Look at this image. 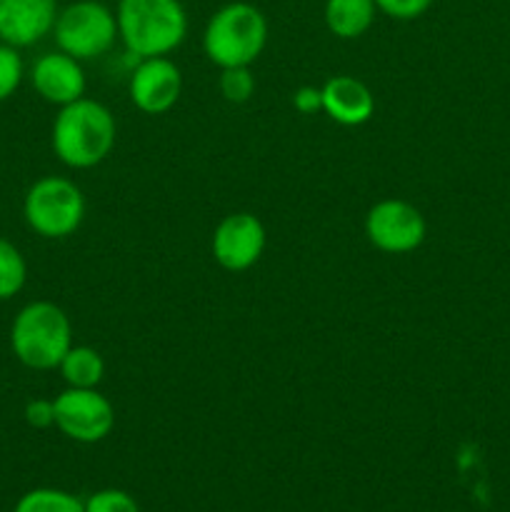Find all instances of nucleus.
I'll return each instance as SVG.
<instances>
[{
    "label": "nucleus",
    "instance_id": "7",
    "mask_svg": "<svg viewBox=\"0 0 510 512\" xmlns=\"http://www.w3.org/2000/svg\"><path fill=\"white\" fill-rule=\"evenodd\" d=\"M55 428L75 443L93 445L115 428V408L98 388H65L53 398Z\"/></svg>",
    "mask_w": 510,
    "mask_h": 512
},
{
    "label": "nucleus",
    "instance_id": "14",
    "mask_svg": "<svg viewBox=\"0 0 510 512\" xmlns=\"http://www.w3.org/2000/svg\"><path fill=\"white\" fill-rule=\"evenodd\" d=\"M375 0H325V25L340 40H355L373 25Z\"/></svg>",
    "mask_w": 510,
    "mask_h": 512
},
{
    "label": "nucleus",
    "instance_id": "3",
    "mask_svg": "<svg viewBox=\"0 0 510 512\" xmlns=\"http://www.w3.org/2000/svg\"><path fill=\"white\" fill-rule=\"evenodd\" d=\"M268 43V20L263 10L245 0L225 3L210 15L203 30V50L213 65L250 68Z\"/></svg>",
    "mask_w": 510,
    "mask_h": 512
},
{
    "label": "nucleus",
    "instance_id": "4",
    "mask_svg": "<svg viewBox=\"0 0 510 512\" xmlns=\"http://www.w3.org/2000/svg\"><path fill=\"white\" fill-rule=\"evenodd\" d=\"M73 348L68 313L50 300L23 305L10 325V350L30 370H55Z\"/></svg>",
    "mask_w": 510,
    "mask_h": 512
},
{
    "label": "nucleus",
    "instance_id": "1",
    "mask_svg": "<svg viewBox=\"0 0 510 512\" xmlns=\"http://www.w3.org/2000/svg\"><path fill=\"white\" fill-rule=\"evenodd\" d=\"M115 118L103 103L80 98L63 105L53 120L55 158L73 170H88L103 163L115 148Z\"/></svg>",
    "mask_w": 510,
    "mask_h": 512
},
{
    "label": "nucleus",
    "instance_id": "16",
    "mask_svg": "<svg viewBox=\"0 0 510 512\" xmlns=\"http://www.w3.org/2000/svg\"><path fill=\"white\" fill-rule=\"evenodd\" d=\"M28 280V263L18 245L0 238V300H10L25 288Z\"/></svg>",
    "mask_w": 510,
    "mask_h": 512
},
{
    "label": "nucleus",
    "instance_id": "19",
    "mask_svg": "<svg viewBox=\"0 0 510 512\" xmlns=\"http://www.w3.org/2000/svg\"><path fill=\"white\" fill-rule=\"evenodd\" d=\"M218 88L228 103H248L255 93V78L250 68H223L220 70Z\"/></svg>",
    "mask_w": 510,
    "mask_h": 512
},
{
    "label": "nucleus",
    "instance_id": "12",
    "mask_svg": "<svg viewBox=\"0 0 510 512\" xmlns=\"http://www.w3.org/2000/svg\"><path fill=\"white\" fill-rule=\"evenodd\" d=\"M58 0H0V43L30 48L53 33Z\"/></svg>",
    "mask_w": 510,
    "mask_h": 512
},
{
    "label": "nucleus",
    "instance_id": "10",
    "mask_svg": "<svg viewBox=\"0 0 510 512\" xmlns=\"http://www.w3.org/2000/svg\"><path fill=\"white\" fill-rule=\"evenodd\" d=\"M130 100L145 115H163L180 100L183 93V75L180 68L168 58H143L133 70L128 83Z\"/></svg>",
    "mask_w": 510,
    "mask_h": 512
},
{
    "label": "nucleus",
    "instance_id": "17",
    "mask_svg": "<svg viewBox=\"0 0 510 512\" xmlns=\"http://www.w3.org/2000/svg\"><path fill=\"white\" fill-rule=\"evenodd\" d=\"M13 512H85V503L58 488H35L18 500Z\"/></svg>",
    "mask_w": 510,
    "mask_h": 512
},
{
    "label": "nucleus",
    "instance_id": "5",
    "mask_svg": "<svg viewBox=\"0 0 510 512\" xmlns=\"http://www.w3.org/2000/svg\"><path fill=\"white\" fill-rule=\"evenodd\" d=\"M23 218L35 235L63 240L85 220V195L70 178L45 175L35 180L23 200Z\"/></svg>",
    "mask_w": 510,
    "mask_h": 512
},
{
    "label": "nucleus",
    "instance_id": "18",
    "mask_svg": "<svg viewBox=\"0 0 510 512\" xmlns=\"http://www.w3.org/2000/svg\"><path fill=\"white\" fill-rule=\"evenodd\" d=\"M25 75V63L20 48L8 43H0V103L13 98L15 90L20 88Z\"/></svg>",
    "mask_w": 510,
    "mask_h": 512
},
{
    "label": "nucleus",
    "instance_id": "20",
    "mask_svg": "<svg viewBox=\"0 0 510 512\" xmlns=\"http://www.w3.org/2000/svg\"><path fill=\"white\" fill-rule=\"evenodd\" d=\"M85 512H140V508L133 495H128L125 490L105 488L85 500Z\"/></svg>",
    "mask_w": 510,
    "mask_h": 512
},
{
    "label": "nucleus",
    "instance_id": "22",
    "mask_svg": "<svg viewBox=\"0 0 510 512\" xmlns=\"http://www.w3.org/2000/svg\"><path fill=\"white\" fill-rule=\"evenodd\" d=\"M25 415V423L35 430H45V428H53L55 425V405L53 400H45V398H33L28 400L23 410Z\"/></svg>",
    "mask_w": 510,
    "mask_h": 512
},
{
    "label": "nucleus",
    "instance_id": "11",
    "mask_svg": "<svg viewBox=\"0 0 510 512\" xmlns=\"http://www.w3.org/2000/svg\"><path fill=\"white\" fill-rule=\"evenodd\" d=\"M30 85L45 103L63 108L85 98L83 63L63 50L40 55L30 68Z\"/></svg>",
    "mask_w": 510,
    "mask_h": 512
},
{
    "label": "nucleus",
    "instance_id": "8",
    "mask_svg": "<svg viewBox=\"0 0 510 512\" xmlns=\"http://www.w3.org/2000/svg\"><path fill=\"white\" fill-rule=\"evenodd\" d=\"M425 233H428V225H425L423 213L408 200H380L365 215V235L380 253H413L425 243Z\"/></svg>",
    "mask_w": 510,
    "mask_h": 512
},
{
    "label": "nucleus",
    "instance_id": "2",
    "mask_svg": "<svg viewBox=\"0 0 510 512\" xmlns=\"http://www.w3.org/2000/svg\"><path fill=\"white\" fill-rule=\"evenodd\" d=\"M118 38L138 60L180 48L188 35V13L180 0H118Z\"/></svg>",
    "mask_w": 510,
    "mask_h": 512
},
{
    "label": "nucleus",
    "instance_id": "23",
    "mask_svg": "<svg viewBox=\"0 0 510 512\" xmlns=\"http://www.w3.org/2000/svg\"><path fill=\"white\" fill-rule=\"evenodd\" d=\"M293 105L298 113L313 115L318 110H323V93L315 85H303V88H298L293 93Z\"/></svg>",
    "mask_w": 510,
    "mask_h": 512
},
{
    "label": "nucleus",
    "instance_id": "13",
    "mask_svg": "<svg viewBox=\"0 0 510 512\" xmlns=\"http://www.w3.org/2000/svg\"><path fill=\"white\" fill-rule=\"evenodd\" d=\"M323 93V113L345 128L365 125L375 113V98L363 80L353 75H335L320 88Z\"/></svg>",
    "mask_w": 510,
    "mask_h": 512
},
{
    "label": "nucleus",
    "instance_id": "6",
    "mask_svg": "<svg viewBox=\"0 0 510 512\" xmlns=\"http://www.w3.org/2000/svg\"><path fill=\"white\" fill-rule=\"evenodd\" d=\"M53 38L58 50L73 55L80 63L95 60L108 53L118 40V20L100 0H75L58 10Z\"/></svg>",
    "mask_w": 510,
    "mask_h": 512
},
{
    "label": "nucleus",
    "instance_id": "21",
    "mask_svg": "<svg viewBox=\"0 0 510 512\" xmlns=\"http://www.w3.org/2000/svg\"><path fill=\"white\" fill-rule=\"evenodd\" d=\"M435 0H375L380 13L393 20H415L428 13Z\"/></svg>",
    "mask_w": 510,
    "mask_h": 512
},
{
    "label": "nucleus",
    "instance_id": "15",
    "mask_svg": "<svg viewBox=\"0 0 510 512\" xmlns=\"http://www.w3.org/2000/svg\"><path fill=\"white\" fill-rule=\"evenodd\" d=\"M68 388H98L105 378L103 355L88 345H73L58 365Z\"/></svg>",
    "mask_w": 510,
    "mask_h": 512
},
{
    "label": "nucleus",
    "instance_id": "9",
    "mask_svg": "<svg viewBox=\"0 0 510 512\" xmlns=\"http://www.w3.org/2000/svg\"><path fill=\"white\" fill-rule=\"evenodd\" d=\"M265 243V225L253 213L225 215L213 233V258L223 270L243 273L263 258Z\"/></svg>",
    "mask_w": 510,
    "mask_h": 512
}]
</instances>
